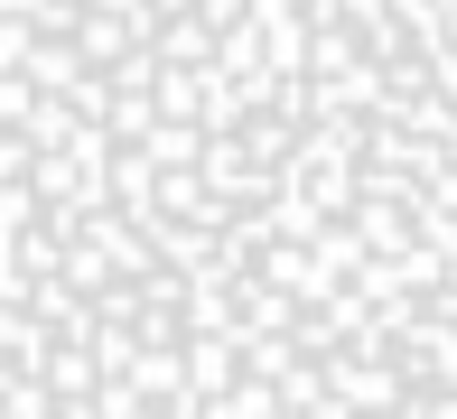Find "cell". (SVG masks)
<instances>
[{
    "label": "cell",
    "instance_id": "obj_1",
    "mask_svg": "<svg viewBox=\"0 0 457 419\" xmlns=\"http://www.w3.org/2000/svg\"><path fill=\"white\" fill-rule=\"evenodd\" d=\"M0 419H457V0H0Z\"/></svg>",
    "mask_w": 457,
    "mask_h": 419
}]
</instances>
